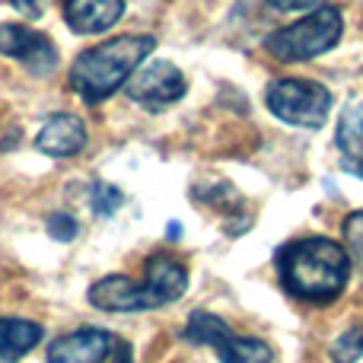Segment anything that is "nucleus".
<instances>
[{
    "label": "nucleus",
    "mask_w": 363,
    "mask_h": 363,
    "mask_svg": "<svg viewBox=\"0 0 363 363\" xmlns=\"http://www.w3.org/2000/svg\"><path fill=\"white\" fill-rule=\"evenodd\" d=\"M277 274L294 296L306 303H332L345 290L351 258L335 239L303 236L277 252Z\"/></svg>",
    "instance_id": "1"
},
{
    "label": "nucleus",
    "mask_w": 363,
    "mask_h": 363,
    "mask_svg": "<svg viewBox=\"0 0 363 363\" xmlns=\"http://www.w3.org/2000/svg\"><path fill=\"white\" fill-rule=\"evenodd\" d=\"M157 48L153 35H115L96 48L83 51L70 64V86L83 102L99 106L115 89H121L134 77V70Z\"/></svg>",
    "instance_id": "2"
},
{
    "label": "nucleus",
    "mask_w": 363,
    "mask_h": 363,
    "mask_svg": "<svg viewBox=\"0 0 363 363\" xmlns=\"http://www.w3.org/2000/svg\"><path fill=\"white\" fill-rule=\"evenodd\" d=\"M341 32H345V16H341L338 6H315L300 23H290L284 29L271 32L264 38V48L277 61H309V57L332 51L341 42Z\"/></svg>",
    "instance_id": "3"
},
{
    "label": "nucleus",
    "mask_w": 363,
    "mask_h": 363,
    "mask_svg": "<svg viewBox=\"0 0 363 363\" xmlns=\"http://www.w3.org/2000/svg\"><path fill=\"white\" fill-rule=\"evenodd\" d=\"M264 102H268L271 115H277L284 125L306 128V131H319L332 112L328 86H322L319 80H306V77H281V80L268 83Z\"/></svg>",
    "instance_id": "4"
},
{
    "label": "nucleus",
    "mask_w": 363,
    "mask_h": 363,
    "mask_svg": "<svg viewBox=\"0 0 363 363\" xmlns=\"http://www.w3.org/2000/svg\"><path fill=\"white\" fill-rule=\"evenodd\" d=\"M185 338L191 345L213 347L223 363H271L274 360V351L262 338H239V335H233V328L220 315L207 313V309H194L188 315Z\"/></svg>",
    "instance_id": "5"
},
{
    "label": "nucleus",
    "mask_w": 363,
    "mask_h": 363,
    "mask_svg": "<svg viewBox=\"0 0 363 363\" xmlns=\"http://www.w3.org/2000/svg\"><path fill=\"white\" fill-rule=\"evenodd\" d=\"M128 99L140 102L147 112H163L172 102H179L188 93V83L182 77V70L169 61H150L144 70L131 77L125 83Z\"/></svg>",
    "instance_id": "6"
},
{
    "label": "nucleus",
    "mask_w": 363,
    "mask_h": 363,
    "mask_svg": "<svg viewBox=\"0 0 363 363\" xmlns=\"http://www.w3.org/2000/svg\"><path fill=\"white\" fill-rule=\"evenodd\" d=\"M0 55L19 61L29 74L48 77L57 67V48L48 35L29 29L19 23H4L0 26Z\"/></svg>",
    "instance_id": "7"
},
{
    "label": "nucleus",
    "mask_w": 363,
    "mask_h": 363,
    "mask_svg": "<svg viewBox=\"0 0 363 363\" xmlns=\"http://www.w3.org/2000/svg\"><path fill=\"white\" fill-rule=\"evenodd\" d=\"M86 300L102 313H150L144 284L131 281L125 274H108L89 287Z\"/></svg>",
    "instance_id": "8"
},
{
    "label": "nucleus",
    "mask_w": 363,
    "mask_h": 363,
    "mask_svg": "<svg viewBox=\"0 0 363 363\" xmlns=\"http://www.w3.org/2000/svg\"><path fill=\"white\" fill-rule=\"evenodd\" d=\"M35 147H38V153H45L51 160H67L86 147V125H83L80 115H70V112L51 115L38 128Z\"/></svg>",
    "instance_id": "9"
},
{
    "label": "nucleus",
    "mask_w": 363,
    "mask_h": 363,
    "mask_svg": "<svg viewBox=\"0 0 363 363\" xmlns=\"http://www.w3.org/2000/svg\"><path fill=\"white\" fill-rule=\"evenodd\" d=\"M140 284H144V294H147L150 309H160V306L176 303L188 290V271L169 255H150L147 258V271H144V281Z\"/></svg>",
    "instance_id": "10"
},
{
    "label": "nucleus",
    "mask_w": 363,
    "mask_h": 363,
    "mask_svg": "<svg viewBox=\"0 0 363 363\" xmlns=\"http://www.w3.org/2000/svg\"><path fill=\"white\" fill-rule=\"evenodd\" d=\"M61 10L77 35H99L125 16V0H64Z\"/></svg>",
    "instance_id": "11"
},
{
    "label": "nucleus",
    "mask_w": 363,
    "mask_h": 363,
    "mask_svg": "<svg viewBox=\"0 0 363 363\" xmlns=\"http://www.w3.org/2000/svg\"><path fill=\"white\" fill-rule=\"evenodd\" d=\"M112 351V335L102 328H80L48 347V363H102Z\"/></svg>",
    "instance_id": "12"
},
{
    "label": "nucleus",
    "mask_w": 363,
    "mask_h": 363,
    "mask_svg": "<svg viewBox=\"0 0 363 363\" xmlns=\"http://www.w3.org/2000/svg\"><path fill=\"white\" fill-rule=\"evenodd\" d=\"M335 147L341 153V169L363 179V102L345 106V112L338 118Z\"/></svg>",
    "instance_id": "13"
},
{
    "label": "nucleus",
    "mask_w": 363,
    "mask_h": 363,
    "mask_svg": "<svg viewBox=\"0 0 363 363\" xmlns=\"http://www.w3.org/2000/svg\"><path fill=\"white\" fill-rule=\"evenodd\" d=\"M42 341V325L29 319H0V363H16Z\"/></svg>",
    "instance_id": "14"
},
{
    "label": "nucleus",
    "mask_w": 363,
    "mask_h": 363,
    "mask_svg": "<svg viewBox=\"0 0 363 363\" xmlns=\"http://www.w3.org/2000/svg\"><path fill=\"white\" fill-rule=\"evenodd\" d=\"M328 354H332L335 363H357L363 357V325L347 328L345 335H338L332 341V347H328Z\"/></svg>",
    "instance_id": "15"
},
{
    "label": "nucleus",
    "mask_w": 363,
    "mask_h": 363,
    "mask_svg": "<svg viewBox=\"0 0 363 363\" xmlns=\"http://www.w3.org/2000/svg\"><path fill=\"white\" fill-rule=\"evenodd\" d=\"M89 204H93V211L99 213V217H112L121 207V191L115 185H108V182H93V188H89Z\"/></svg>",
    "instance_id": "16"
},
{
    "label": "nucleus",
    "mask_w": 363,
    "mask_h": 363,
    "mask_svg": "<svg viewBox=\"0 0 363 363\" xmlns=\"http://www.w3.org/2000/svg\"><path fill=\"white\" fill-rule=\"evenodd\" d=\"M48 233H51V239H57V242H70V239H77V233H80V223H77L70 213H51Z\"/></svg>",
    "instance_id": "17"
},
{
    "label": "nucleus",
    "mask_w": 363,
    "mask_h": 363,
    "mask_svg": "<svg viewBox=\"0 0 363 363\" xmlns=\"http://www.w3.org/2000/svg\"><path fill=\"white\" fill-rule=\"evenodd\" d=\"M345 239H347L351 255L363 262V211H354L351 217L345 220Z\"/></svg>",
    "instance_id": "18"
},
{
    "label": "nucleus",
    "mask_w": 363,
    "mask_h": 363,
    "mask_svg": "<svg viewBox=\"0 0 363 363\" xmlns=\"http://www.w3.org/2000/svg\"><path fill=\"white\" fill-rule=\"evenodd\" d=\"M274 10L287 13V10H315V6H322V0H268Z\"/></svg>",
    "instance_id": "19"
},
{
    "label": "nucleus",
    "mask_w": 363,
    "mask_h": 363,
    "mask_svg": "<svg viewBox=\"0 0 363 363\" xmlns=\"http://www.w3.org/2000/svg\"><path fill=\"white\" fill-rule=\"evenodd\" d=\"M115 363H134V351L128 341H115Z\"/></svg>",
    "instance_id": "20"
},
{
    "label": "nucleus",
    "mask_w": 363,
    "mask_h": 363,
    "mask_svg": "<svg viewBox=\"0 0 363 363\" xmlns=\"http://www.w3.org/2000/svg\"><path fill=\"white\" fill-rule=\"evenodd\" d=\"M13 6H16L19 13H26V16H35L38 13V0H10Z\"/></svg>",
    "instance_id": "21"
}]
</instances>
